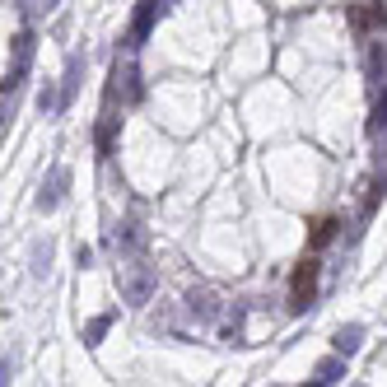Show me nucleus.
<instances>
[{
  "label": "nucleus",
  "instance_id": "obj_2",
  "mask_svg": "<svg viewBox=\"0 0 387 387\" xmlns=\"http://www.w3.org/2000/svg\"><path fill=\"white\" fill-rule=\"evenodd\" d=\"M312 284H317V261L304 257V261H299V271H294V294H289V299H294L289 308H294V312H304L312 304Z\"/></svg>",
  "mask_w": 387,
  "mask_h": 387
},
{
  "label": "nucleus",
  "instance_id": "obj_5",
  "mask_svg": "<svg viewBox=\"0 0 387 387\" xmlns=\"http://www.w3.org/2000/svg\"><path fill=\"white\" fill-rule=\"evenodd\" d=\"M341 373H345V364H341V360H322V364H317V383H336Z\"/></svg>",
  "mask_w": 387,
  "mask_h": 387
},
{
  "label": "nucleus",
  "instance_id": "obj_7",
  "mask_svg": "<svg viewBox=\"0 0 387 387\" xmlns=\"http://www.w3.org/2000/svg\"><path fill=\"white\" fill-rule=\"evenodd\" d=\"M155 10H159V0H145V10H140V19H135V33H131V38H145V28H150V19H155Z\"/></svg>",
  "mask_w": 387,
  "mask_h": 387
},
{
  "label": "nucleus",
  "instance_id": "obj_1",
  "mask_svg": "<svg viewBox=\"0 0 387 387\" xmlns=\"http://www.w3.org/2000/svg\"><path fill=\"white\" fill-rule=\"evenodd\" d=\"M122 294H126V304H150V294H155V276H150V271H140V266H122Z\"/></svg>",
  "mask_w": 387,
  "mask_h": 387
},
{
  "label": "nucleus",
  "instance_id": "obj_6",
  "mask_svg": "<svg viewBox=\"0 0 387 387\" xmlns=\"http://www.w3.org/2000/svg\"><path fill=\"white\" fill-rule=\"evenodd\" d=\"M373 24H387L383 10H355V28H360V33L364 28H373Z\"/></svg>",
  "mask_w": 387,
  "mask_h": 387
},
{
  "label": "nucleus",
  "instance_id": "obj_3",
  "mask_svg": "<svg viewBox=\"0 0 387 387\" xmlns=\"http://www.w3.org/2000/svg\"><path fill=\"white\" fill-rule=\"evenodd\" d=\"M360 336H364V327H341L336 332V355H355L360 350Z\"/></svg>",
  "mask_w": 387,
  "mask_h": 387
},
{
  "label": "nucleus",
  "instance_id": "obj_4",
  "mask_svg": "<svg viewBox=\"0 0 387 387\" xmlns=\"http://www.w3.org/2000/svg\"><path fill=\"white\" fill-rule=\"evenodd\" d=\"M332 233H336V219H327V215H322V219H312V238H308V243H312V248H322Z\"/></svg>",
  "mask_w": 387,
  "mask_h": 387
},
{
  "label": "nucleus",
  "instance_id": "obj_8",
  "mask_svg": "<svg viewBox=\"0 0 387 387\" xmlns=\"http://www.w3.org/2000/svg\"><path fill=\"white\" fill-rule=\"evenodd\" d=\"M107 322H112V317H98V322H94V327H89V345H98V336L107 332Z\"/></svg>",
  "mask_w": 387,
  "mask_h": 387
}]
</instances>
